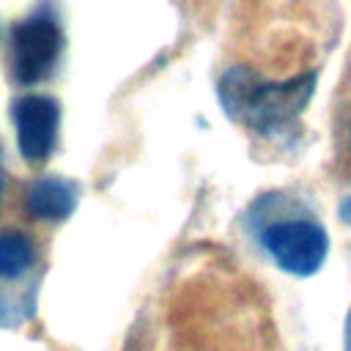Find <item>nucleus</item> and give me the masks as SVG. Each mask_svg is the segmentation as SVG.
<instances>
[{
  "label": "nucleus",
  "mask_w": 351,
  "mask_h": 351,
  "mask_svg": "<svg viewBox=\"0 0 351 351\" xmlns=\"http://www.w3.org/2000/svg\"><path fill=\"white\" fill-rule=\"evenodd\" d=\"M315 93V74L291 80H266L252 69L233 66L217 85V99L225 115L258 137H285L299 126L304 107Z\"/></svg>",
  "instance_id": "nucleus-1"
},
{
  "label": "nucleus",
  "mask_w": 351,
  "mask_h": 351,
  "mask_svg": "<svg viewBox=\"0 0 351 351\" xmlns=\"http://www.w3.org/2000/svg\"><path fill=\"white\" fill-rule=\"evenodd\" d=\"M261 244L266 247V252L274 258V263L296 277H307L315 274L329 252V239L326 230L307 217H296V219H280L263 228L261 233Z\"/></svg>",
  "instance_id": "nucleus-2"
},
{
  "label": "nucleus",
  "mask_w": 351,
  "mask_h": 351,
  "mask_svg": "<svg viewBox=\"0 0 351 351\" xmlns=\"http://www.w3.org/2000/svg\"><path fill=\"white\" fill-rule=\"evenodd\" d=\"M63 47V36L58 22L49 14H36L14 27L11 36V71L22 85H33L44 80Z\"/></svg>",
  "instance_id": "nucleus-3"
},
{
  "label": "nucleus",
  "mask_w": 351,
  "mask_h": 351,
  "mask_svg": "<svg viewBox=\"0 0 351 351\" xmlns=\"http://www.w3.org/2000/svg\"><path fill=\"white\" fill-rule=\"evenodd\" d=\"M60 110L58 101L49 96H22L14 101V123H16V143L19 154L27 162H41L49 156L58 134Z\"/></svg>",
  "instance_id": "nucleus-4"
},
{
  "label": "nucleus",
  "mask_w": 351,
  "mask_h": 351,
  "mask_svg": "<svg viewBox=\"0 0 351 351\" xmlns=\"http://www.w3.org/2000/svg\"><path fill=\"white\" fill-rule=\"evenodd\" d=\"M74 206H77V186L66 178L44 176L27 186V208L38 219L60 222L74 211Z\"/></svg>",
  "instance_id": "nucleus-5"
},
{
  "label": "nucleus",
  "mask_w": 351,
  "mask_h": 351,
  "mask_svg": "<svg viewBox=\"0 0 351 351\" xmlns=\"http://www.w3.org/2000/svg\"><path fill=\"white\" fill-rule=\"evenodd\" d=\"M33 263V247L22 233H3L0 236V277L16 280Z\"/></svg>",
  "instance_id": "nucleus-6"
},
{
  "label": "nucleus",
  "mask_w": 351,
  "mask_h": 351,
  "mask_svg": "<svg viewBox=\"0 0 351 351\" xmlns=\"http://www.w3.org/2000/svg\"><path fill=\"white\" fill-rule=\"evenodd\" d=\"M340 219L351 225V197H346V200L340 203Z\"/></svg>",
  "instance_id": "nucleus-7"
},
{
  "label": "nucleus",
  "mask_w": 351,
  "mask_h": 351,
  "mask_svg": "<svg viewBox=\"0 0 351 351\" xmlns=\"http://www.w3.org/2000/svg\"><path fill=\"white\" fill-rule=\"evenodd\" d=\"M346 351H351V310L346 315Z\"/></svg>",
  "instance_id": "nucleus-8"
},
{
  "label": "nucleus",
  "mask_w": 351,
  "mask_h": 351,
  "mask_svg": "<svg viewBox=\"0 0 351 351\" xmlns=\"http://www.w3.org/2000/svg\"><path fill=\"white\" fill-rule=\"evenodd\" d=\"M0 192H3V165H0Z\"/></svg>",
  "instance_id": "nucleus-9"
},
{
  "label": "nucleus",
  "mask_w": 351,
  "mask_h": 351,
  "mask_svg": "<svg viewBox=\"0 0 351 351\" xmlns=\"http://www.w3.org/2000/svg\"><path fill=\"white\" fill-rule=\"evenodd\" d=\"M348 137H351V134H348Z\"/></svg>",
  "instance_id": "nucleus-10"
}]
</instances>
